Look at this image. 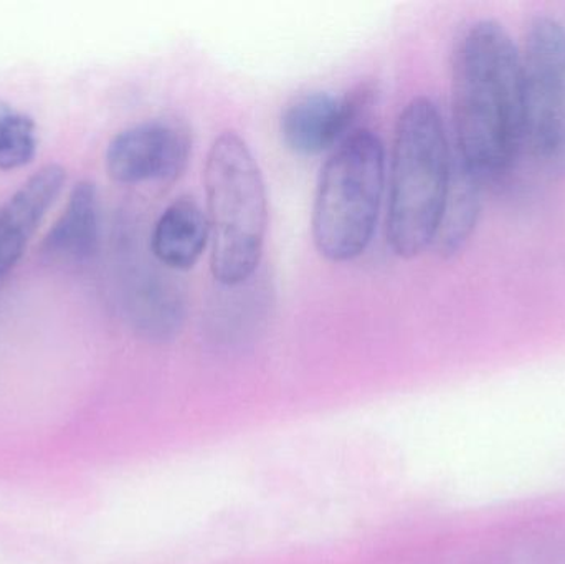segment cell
Returning a JSON list of instances; mask_svg holds the SVG:
<instances>
[{"label": "cell", "instance_id": "2", "mask_svg": "<svg viewBox=\"0 0 565 564\" xmlns=\"http://www.w3.org/2000/svg\"><path fill=\"white\" fill-rule=\"evenodd\" d=\"M454 152L444 118L427 96L398 116L388 174L387 244L411 260L434 244L447 201Z\"/></svg>", "mask_w": 565, "mask_h": 564}, {"label": "cell", "instance_id": "12", "mask_svg": "<svg viewBox=\"0 0 565 564\" xmlns=\"http://www.w3.org/2000/svg\"><path fill=\"white\" fill-rule=\"evenodd\" d=\"M132 327L151 341H168L181 331L185 320L184 298L174 281L148 275L135 287L129 300Z\"/></svg>", "mask_w": 565, "mask_h": 564}, {"label": "cell", "instance_id": "4", "mask_svg": "<svg viewBox=\"0 0 565 564\" xmlns=\"http://www.w3.org/2000/svg\"><path fill=\"white\" fill-rule=\"evenodd\" d=\"M385 185V148L371 129L351 132L319 175L312 204L316 251L334 264L364 254L374 237Z\"/></svg>", "mask_w": 565, "mask_h": 564}, {"label": "cell", "instance_id": "13", "mask_svg": "<svg viewBox=\"0 0 565 564\" xmlns=\"http://www.w3.org/2000/svg\"><path fill=\"white\" fill-rule=\"evenodd\" d=\"M36 152V126L30 116L13 109L0 125V171H15L32 162Z\"/></svg>", "mask_w": 565, "mask_h": 564}, {"label": "cell", "instance_id": "9", "mask_svg": "<svg viewBox=\"0 0 565 564\" xmlns=\"http://www.w3.org/2000/svg\"><path fill=\"white\" fill-rule=\"evenodd\" d=\"M102 241L99 198L95 184L82 181L73 188L62 215L42 244V255L56 265H83L98 254Z\"/></svg>", "mask_w": 565, "mask_h": 564}, {"label": "cell", "instance_id": "6", "mask_svg": "<svg viewBox=\"0 0 565 564\" xmlns=\"http://www.w3.org/2000/svg\"><path fill=\"white\" fill-rule=\"evenodd\" d=\"M191 156V138L178 123H139L116 135L105 155L106 171L118 184L174 181Z\"/></svg>", "mask_w": 565, "mask_h": 564}, {"label": "cell", "instance_id": "10", "mask_svg": "<svg viewBox=\"0 0 565 564\" xmlns=\"http://www.w3.org/2000/svg\"><path fill=\"white\" fill-rule=\"evenodd\" d=\"M211 242L207 214L192 198L175 199L156 222L151 251L169 270H191Z\"/></svg>", "mask_w": 565, "mask_h": 564}, {"label": "cell", "instance_id": "8", "mask_svg": "<svg viewBox=\"0 0 565 564\" xmlns=\"http://www.w3.org/2000/svg\"><path fill=\"white\" fill-rule=\"evenodd\" d=\"M65 182L62 166H45L30 175L0 209V281L19 264Z\"/></svg>", "mask_w": 565, "mask_h": 564}, {"label": "cell", "instance_id": "5", "mask_svg": "<svg viewBox=\"0 0 565 564\" xmlns=\"http://www.w3.org/2000/svg\"><path fill=\"white\" fill-rule=\"evenodd\" d=\"M521 65L524 148L544 174L565 179V26L559 20H530Z\"/></svg>", "mask_w": 565, "mask_h": 564}, {"label": "cell", "instance_id": "11", "mask_svg": "<svg viewBox=\"0 0 565 564\" xmlns=\"http://www.w3.org/2000/svg\"><path fill=\"white\" fill-rule=\"evenodd\" d=\"M483 182L454 155L447 201L431 244L440 257L454 258L473 237L483 205Z\"/></svg>", "mask_w": 565, "mask_h": 564}, {"label": "cell", "instance_id": "1", "mask_svg": "<svg viewBox=\"0 0 565 564\" xmlns=\"http://www.w3.org/2000/svg\"><path fill=\"white\" fill-rule=\"evenodd\" d=\"M455 156L483 184L510 175L524 149L523 65L497 20L471 23L451 62Z\"/></svg>", "mask_w": 565, "mask_h": 564}, {"label": "cell", "instance_id": "14", "mask_svg": "<svg viewBox=\"0 0 565 564\" xmlns=\"http://www.w3.org/2000/svg\"><path fill=\"white\" fill-rule=\"evenodd\" d=\"M12 106H10L9 103L3 102V99H0V125H2V123L12 115Z\"/></svg>", "mask_w": 565, "mask_h": 564}, {"label": "cell", "instance_id": "7", "mask_svg": "<svg viewBox=\"0 0 565 564\" xmlns=\"http://www.w3.org/2000/svg\"><path fill=\"white\" fill-rule=\"evenodd\" d=\"M372 88L358 86L344 96L306 93L292 99L281 115L280 131L286 148L299 156H318L341 145L372 102Z\"/></svg>", "mask_w": 565, "mask_h": 564}, {"label": "cell", "instance_id": "3", "mask_svg": "<svg viewBox=\"0 0 565 564\" xmlns=\"http://www.w3.org/2000/svg\"><path fill=\"white\" fill-rule=\"evenodd\" d=\"M211 228V270L224 287H237L257 272L268 227L264 174L245 139L218 135L205 161Z\"/></svg>", "mask_w": 565, "mask_h": 564}]
</instances>
